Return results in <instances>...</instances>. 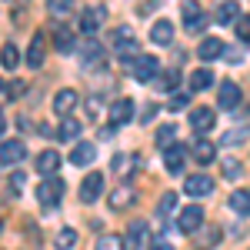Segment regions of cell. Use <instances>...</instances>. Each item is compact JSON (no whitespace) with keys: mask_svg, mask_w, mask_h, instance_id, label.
<instances>
[{"mask_svg":"<svg viewBox=\"0 0 250 250\" xmlns=\"http://www.w3.org/2000/svg\"><path fill=\"white\" fill-rule=\"evenodd\" d=\"M190 157L200 164V167H207V164L217 160V147H213L207 137H197V140H193V147H190Z\"/></svg>","mask_w":250,"mask_h":250,"instance_id":"obj_11","label":"cell"},{"mask_svg":"<svg viewBox=\"0 0 250 250\" xmlns=\"http://www.w3.org/2000/svg\"><path fill=\"white\" fill-rule=\"evenodd\" d=\"M104 17H107V7H104V3H90V7H83V14H80V30H83V34H94L97 27H100V23H104Z\"/></svg>","mask_w":250,"mask_h":250,"instance_id":"obj_8","label":"cell"},{"mask_svg":"<svg viewBox=\"0 0 250 250\" xmlns=\"http://www.w3.org/2000/svg\"><path fill=\"white\" fill-rule=\"evenodd\" d=\"M184 190L190 193L193 200H200V197H210V193H213V180H210V177H204V173H193V177H187Z\"/></svg>","mask_w":250,"mask_h":250,"instance_id":"obj_12","label":"cell"},{"mask_svg":"<svg viewBox=\"0 0 250 250\" xmlns=\"http://www.w3.org/2000/svg\"><path fill=\"white\" fill-rule=\"evenodd\" d=\"M154 117H157V107H154V104H147V107H144V114H140V120L147 124V120H154Z\"/></svg>","mask_w":250,"mask_h":250,"instance_id":"obj_44","label":"cell"},{"mask_svg":"<svg viewBox=\"0 0 250 250\" xmlns=\"http://www.w3.org/2000/svg\"><path fill=\"white\" fill-rule=\"evenodd\" d=\"M184 27H187V34H200V30L207 27V14H204L193 0L184 3Z\"/></svg>","mask_w":250,"mask_h":250,"instance_id":"obj_7","label":"cell"},{"mask_svg":"<svg viewBox=\"0 0 250 250\" xmlns=\"http://www.w3.org/2000/svg\"><path fill=\"white\" fill-rule=\"evenodd\" d=\"M130 117H134V100H130V97L114 100V107H110V124H114V127H124V124H130Z\"/></svg>","mask_w":250,"mask_h":250,"instance_id":"obj_13","label":"cell"},{"mask_svg":"<svg viewBox=\"0 0 250 250\" xmlns=\"http://www.w3.org/2000/svg\"><path fill=\"white\" fill-rule=\"evenodd\" d=\"M157 144L167 150V147H173L177 144V124H167V127H160L157 130Z\"/></svg>","mask_w":250,"mask_h":250,"instance_id":"obj_30","label":"cell"},{"mask_svg":"<svg viewBox=\"0 0 250 250\" xmlns=\"http://www.w3.org/2000/svg\"><path fill=\"white\" fill-rule=\"evenodd\" d=\"M130 74H134L140 83L157 80V74H160V60H157V57H137L134 63H130Z\"/></svg>","mask_w":250,"mask_h":250,"instance_id":"obj_5","label":"cell"},{"mask_svg":"<svg viewBox=\"0 0 250 250\" xmlns=\"http://www.w3.org/2000/svg\"><path fill=\"white\" fill-rule=\"evenodd\" d=\"M213 244H220V227H207V230H204L200 247H213Z\"/></svg>","mask_w":250,"mask_h":250,"instance_id":"obj_40","label":"cell"},{"mask_svg":"<svg viewBox=\"0 0 250 250\" xmlns=\"http://www.w3.org/2000/svg\"><path fill=\"white\" fill-rule=\"evenodd\" d=\"M173 207H177V193H173V190H167L164 197H160V207H157V217H170V213H173Z\"/></svg>","mask_w":250,"mask_h":250,"instance_id":"obj_32","label":"cell"},{"mask_svg":"<svg viewBox=\"0 0 250 250\" xmlns=\"http://www.w3.org/2000/svg\"><path fill=\"white\" fill-rule=\"evenodd\" d=\"M233 27H237V37L244 40V43H250V17H240Z\"/></svg>","mask_w":250,"mask_h":250,"instance_id":"obj_42","label":"cell"},{"mask_svg":"<svg viewBox=\"0 0 250 250\" xmlns=\"http://www.w3.org/2000/svg\"><path fill=\"white\" fill-rule=\"evenodd\" d=\"M210 87H213V74L207 70V67H200V70H193V74H190V90L200 94V90H210Z\"/></svg>","mask_w":250,"mask_h":250,"instance_id":"obj_27","label":"cell"},{"mask_svg":"<svg viewBox=\"0 0 250 250\" xmlns=\"http://www.w3.org/2000/svg\"><path fill=\"white\" fill-rule=\"evenodd\" d=\"M74 107H77V90H70V87H67V90H60V94L54 97V110H57L60 117H67Z\"/></svg>","mask_w":250,"mask_h":250,"instance_id":"obj_24","label":"cell"},{"mask_svg":"<svg viewBox=\"0 0 250 250\" xmlns=\"http://www.w3.org/2000/svg\"><path fill=\"white\" fill-rule=\"evenodd\" d=\"M247 134H250V127H244V130H233V134H224V147H230V144H240V140H247Z\"/></svg>","mask_w":250,"mask_h":250,"instance_id":"obj_41","label":"cell"},{"mask_svg":"<svg viewBox=\"0 0 250 250\" xmlns=\"http://www.w3.org/2000/svg\"><path fill=\"white\" fill-rule=\"evenodd\" d=\"M94 157H97V147L90 140H80L77 147L70 150V164L74 167H87V164H94Z\"/></svg>","mask_w":250,"mask_h":250,"instance_id":"obj_17","label":"cell"},{"mask_svg":"<svg viewBox=\"0 0 250 250\" xmlns=\"http://www.w3.org/2000/svg\"><path fill=\"white\" fill-rule=\"evenodd\" d=\"M54 43H57L60 54H77V40H74V34L67 27H57L54 30Z\"/></svg>","mask_w":250,"mask_h":250,"instance_id":"obj_25","label":"cell"},{"mask_svg":"<svg viewBox=\"0 0 250 250\" xmlns=\"http://www.w3.org/2000/svg\"><path fill=\"white\" fill-rule=\"evenodd\" d=\"M80 63H83V70H104V47L97 43V40H87L83 43V50H80Z\"/></svg>","mask_w":250,"mask_h":250,"instance_id":"obj_9","label":"cell"},{"mask_svg":"<svg viewBox=\"0 0 250 250\" xmlns=\"http://www.w3.org/2000/svg\"><path fill=\"white\" fill-rule=\"evenodd\" d=\"M187 104H190V94H170V100H167V110H187Z\"/></svg>","mask_w":250,"mask_h":250,"instance_id":"obj_37","label":"cell"},{"mask_svg":"<svg viewBox=\"0 0 250 250\" xmlns=\"http://www.w3.org/2000/svg\"><path fill=\"white\" fill-rule=\"evenodd\" d=\"M200 224H204V207L200 204H190V207H184L177 213V230L180 233H197Z\"/></svg>","mask_w":250,"mask_h":250,"instance_id":"obj_3","label":"cell"},{"mask_svg":"<svg viewBox=\"0 0 250 250\" xmlns=\"http://www.w3.org/2000/svg\"><path fill=\"white\" fill-rule=\"evenodd\" d=\"M213 117H217V114H213L210 107H193V110H190V127L197 130V137H204L213 127Z\"/></svg>","mask_w":250,"mask_h":250,"instance_id":"obj_14","label":"cell"},{"mask_svg":"<svg viewBox=\"0 0 250 250\" xmlns=\"http://www.w3.org/2000/svg\"><path fill=\"white\" fill-rule=\"evenodd\" d=\"M213 17H217V23H224V27H227V23H237V20L244 17V14H240L237 0H220V3H217V14H213Z\"/></svg>","mask_w":250,"mask_h":250,"instance_id":"obj_21","label":"cell"},{"mask_svg":"<svg viewBox=\"0 0 250 250\" xmlns=\"http://www.w3.org/2000/svg\"><path fill=\"white\" fill-rule=\"evenodd\" d=\"M54 244H57V250H70L74 244H77V230H70V227H63V230L57 233V240H54Z\"/></svg>","mask_w":250,"mask_h":250,"instance_id":"obj_34","label":"cell"},{"mask_svg":"<svg viewBox=\"0 0 250 250\" xmlns=\"http://www.w3.org/2000/svg\"><path fill=\"white\" fill-rule=\"evenodd\" d=\"M184 160H187V147H184V144H173V147L164 150V164H167V170H170V173L184 170Z\"/></svg>","mask_w":250,"mask_h":250,"instance_id":"obj_18","label":"cell"},{"mask_svg":"<svg viewBox=\"0 0 250 250\" xmlns=\"http://www.w3.org/2000/svg\"><path fill=\"white\" fill-rule=\"evenodd\" d=\"M63 190H67V184L60 177H47V180H40V187H37V204L43 210H54L60 204V197H63Z\"/></svg>","mask_w":250,"mask_h":250,"instance_id":"obj_2","label":"cell"},{"mask_svg":"<svg viewBox=\"0 0 250 250\" xmlns=\"http://www.w3.org/2000/svg\"><path fill=\"white\" fill-rule=\"evenodd\" d=\"M144 240H150L147 237V220H130V227L124 233V250H144Z\"/></svg>","mask_w":250,"mask_h":250,"instance_id":"obj_4","label":"cell"},{"mask_svg":"<svg viewBox=\"0 0 250 250\" xmlns=\"http://www.w3.org/2000/svg\"><path fill=\"white\" fill-rule=\"evenodd\" d=\"M150 40L157 47H170L173 43V20H157L150 27Z\"/></svg>","mask_w":250,"mask_h":250,"instance_id":"obj_19","label":"cell"},{"mask_svg":"<svg viewBox=\"0 0 250 250\" xmlns=\"http://www.w3.org/2000/svg\"><path fill=\"white\" fill-rule=\"evenodd\" d=\"M137 47H140V43L134 40V30H130V27H117L114 30V54L124 60V63H134L137 57H144Z\"/></svg>","mask_w":250,"mask_h":250,"instance_id":"obj_1","label":"cell"},{"mask_svg":"<svg viewBox=\"0 0 250 250\" xmlns=\"http://www.w3.org/2000/svg\"><path fill=\"white\" fill-rule=\"evenodd\" d=\"M240 107V87L233 80H224L220 83V110H237Z\"/></svg>","mask_w":250,"mask_h":250,"instance_id":"obj_16","label":"cell"},{"mask_svg":"<svg viewBox=\"0 0 250 250\" xmlns=\"http://www.w3.org/2000/svg\"><path fill=\"white\" fill-rule=\"evenodd\" d=\"M134 167H140V157H137V154H117L114 160H110V170L120 173V180H127Z\"/></svg>","mask_w":250,"mask_h":250,"instance_id":"obj_20","label":"cell"},{"mask_svg":"<svg viewBox=\"0 0 250 250\" xmlns=\"http://www.w3.org/2000/svg\"><path fill=\"white\" fill-rule=\"evenodd\" d=\"M47 7H50V14L57 20H63L70 14V7H74V0H47Z\"/></svg>","mask_w":250,"mask_h":250,"instance_id":"obj_35","label":"cell"},{"mask_svg":"<svg viewBox=\"0 0 250 250\" xmlns=\"http://www.w3.org/2000/svg\"><path fill=\"white\" fill-rule=\"evenodd\" d=\"M134 200H137L134 184H120V187H117V190H110V197H107L110 210H127V207H130Z\"/></svg>","mask_w":250,"mask_h":250,"instance_id":"obj_10","label":"cell"},{"mask_svg":"<svg viewBox=\"0 0 250 250\" xmlns=\"http://www.w3.org/2000/svg\"><path fill=\"white\" fill-rule=\"evenodd\" d=\"M197 50H200V60H217L220 54H224V43H220L217 37H204Z\"/></svg>","mask_w":250,"mask_h":250,"instance_id":"obj_26","label":"cell"},{"mask_svg":"<svg viewBox=\"0 0 250 250\" xmlns=\"http://www.w3.org/2000/svg\"><path fill=\"white\" fill-rule=\"evenodd\" d=\"M60 160H63V157H60L57 150H43V154L37 157V173L54 177V173H57V167H60Z\"/></svg>","mask_w":250,"mask_h":250,"instance_id":"obj_23","label":"cell"},{"mask_svg":"<svg viewBox=\"0 0 250 250\" xmlns=\"http://www.w3.org/2000/svg\"><path fill=\"white\" fill-rule=\"evenodd\" d=\"M220 167H224V177H230V180H240V173H244V167H240V164H237L233 157H227V160H224Z\"/></svg>","mask_w":250,"mask_h":250,"instance_id":"obj_38","label":"cell"},{"mask_svg":"<svg viewBox=\"0 0 250 250\" xmlns=\"http://www.w3.org/2000/svg\"><path fill=\"white\" fill-rule=\"evenodd\" d=\"M23 94V83H7V87H3V97H7V100H14V97H20Z\"/></svg>","mask_w":250,"mask_h":250,"instance_id":"obj_43","label":"cell"},{"mask_svg":"<svg viewBox=\"0 0 250 250\" xmlns=\"http://www.w3.org/2000/svg\"><path fill=\"white\" fill-rule=\"evenodd\" d=\"M147 244H150V250H173V244L164 237V233H150V240H147Z\"/></svg>","mask_w":250,"mask_h":250,"instance_id":"obj_39","label":"cell"},{"mask_svg":"<svg viewBox=\"0 0 250 250\" xmlns=\"http://www.w3.org/2000/svg\"><path fill=\"white\" fill-rule=\"evenodd\" d=\"M47 43H43V37L40 34H34V40H30V50H27V67L30 70H40L43 67V57H47V50H43Z\"/></svg>","mask_w":250,"mask_h":250,"instance_id":"obj_22","label":"cell"},{"mask_svg":"<svg viewBox=\"0 0 250 250\" xmlns=\"http://www.w3.org/2000/svg\"><path fill=\"white\" fill-rule=\"evenodd\" d=\"M97 250H124V240H120L117 233H104V237L97 240Z\"/></svg>","mask_w":250,"mask_h":250,"instance_id":"obj_36","label":"cell"},{"mask_svg":"<svg viewBox=\"0 0 250 250\" xmlns=\"http://www.w3.org/2000/svg\"><path fill=\"white\" fill-rule=\"evenodd\" d=\"M104 193V173H87L83 180H80V200L83 204H97V197Z\"/></svg>","mask_w":250,"mask_h":250,"instance_id":"obj_6","label":"cell"},{"mask_svg":"<svg viewBox=\"0 0 250 250\" xmlns=\"http://www.w3.org/2000/svg\"><path fill=\"white\" fill-rule=\"evenodd\" d=\"M154 83L160 87V90H173V94H177V83H180V74H177V70H170V74H160V77H157Z\"/></svg>","mask_w":250,"mask_h":250,"instance_id":"obj_33","label":"cell"},{"mask_svg":"<svg viewBox=\"0 0 250 250\" xmlns=\"http://www.w3.org/2000/svg\"><path fill=\"white\" fill-rule=\"evenodd\" d=\"M230 210L240 217H250V190H233L230 193Z\"/></svg>","mask_w":250,"mask_h":250,"instance_id":"obj_28","label":"cell"},{"mask_svg":"<svg viewBox=\"0 0 250 250\" xmlns=\"http://www.w3.org/2000/svg\"><path fill=\"white\" fill-rule=\"evenodd\" d=\"M27 157V147L20 144V140H3V147H0V160H3V167H14Z\"/></svg>","mask_w":250,"mask_h":250,"instance_id":"obj_15","label":"cell"},{"mask_svg":"<svg viewBox=\"0 0 250 250\" xmlns=\"http://www.w3.org/2000/svg\"><path fill=\"white\" fill-rule=\"evenodd\" d=\"M80 130H83V127H80L77 120H70V117H63V124H60L57 137H60V140H77V137H80Z\"/></svg>","mask_w":250,"mask_h":250,"instance_id":"obj_29","label":"cell"},{"mask_svg":"<svg viewBox=\"0 0 250 250\" xmlns=\"http://www.w3.org/2000/svg\"><path fill=\"white\" fill-rule=\"evenodd\" d=\"M17 63H20L17 47H14V43H3V70H7V74H14V70H17Z\"/></svg>","mask_w":250,"mask_h":250,"instance_id":"obj_31","label":"cell"}]
</instances>
